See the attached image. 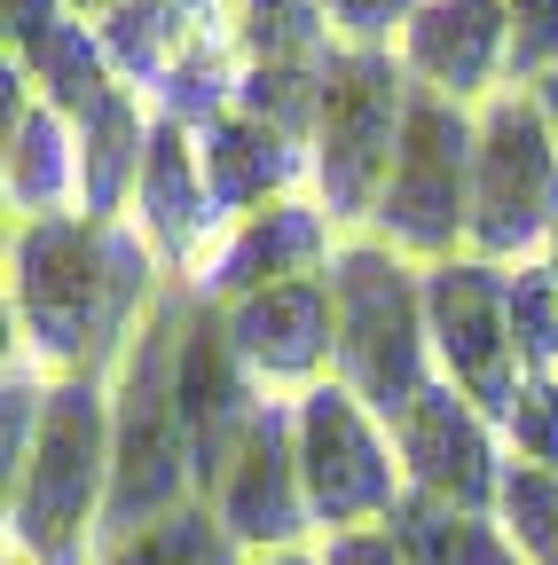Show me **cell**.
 Returning <instances> with one entry per match:
<instances>
[{"mask_svg": "<svg viewBox=\"0 0 558 565\" xmlns=\"http://www.w3.org/2000/svg\"><path fill=\"white\" fill-rule=\"evenodd\" d=\"M166 291L173 275L134 221L48 212L9 228V353L48 377H110Z\"/></svg>", "mask_w": 558, "mask_h": 565, "instance_id": "1", "label": "cell"}, {"mask_svg": "<svg viewBox=\"0 0 558 565\" xmlns=\"http://www.w3.org/2000/svg\"><path fill=\"white\" fill-rule=\"evenodd\" d=\"M181 322H189V282L158 299V315L134 330L126 362L110 370V511H103V550L173 519L197 503V471H189V433H181Z\"/></svg>", "mask_w": 558, "mask_h": 565, "instance_id": "2", "label": "cell"}, {"mask_svg": "<svg viewBox=\"0 0 558 565\" xmlns=\"http://www.w3.org/2000/svg\"><path fill=\"white\" fill-rule=\"evenodd\" d=\"M330 307H338V362L330 377L378 424H401L441 385L433 322H425V267L378 236H346L330 252Z\"/></svg>", "mask_w": 558, "mask_h": 565, "instance_id": "3", "label": "cell"}, {"mask_svg": "<svg viewBox=\"0 0 558 565\" xmlns=\"http://www.w3.org/2000/svg\"><path fill=\"white\" fill-rule=\"evenodd\" d=\"M409 103H417V79L393 47H338L323 63V126L307 158H315V204L330 212L338 236H370Z\"/></svg>", "mask_w": 558, "mask_h": 565, "instance_id": "4", "label": "cell"}, {"mask_svg": "<svg viewBox=\"0 0 558 565\" xmlns=\"http://www.w3.org/2000/svg\"><path fill=\"white\" fill-rule=\"evenodd\" d=\"M472 158H480V110L417 87L370 236L417 267L472 252Z\"/></svg>", "mask_w": 558, "mask_h": 565, "instance_id": "5", "label": "cell"}, {"mask_svg": "<svg viewBox=\"0 0 558 565\" xmlns=\"http://www.w3.org/2000/svg\"><path fill=\"white\" fill-rule=\"evenodd\" d=\"M558 236V134L527 87L480 103V158H472V252L496 267L543 259Z\"/></svg>", "mask_w": 558, "mask_h": 565, "instance_id": "6", "label": "cell"}, {"mask_svg": "<svg viewBox=\"0 0 558 565\" xmlns=\"http://www.w3.org/2000/svg\"><path fill=\"white\" fill-rule=\"evenodd\" d=\"M299 424V471H307V503H315V542L346 534V526H386L409 494L393 424H378L338 377L307 385L292 401Z\"/></svg>", "mask_w": 558, "mask_h": 565, "instance_id": "7", "label": "cell"}, {"mask_svg": "<svg viewBox=\"0 0 558 565\" xmlns=\"http://www.w3.org/2000/svg\"><path fill=\"white\" fill-rule=\"evenodd\" d=\"M425 322H433V362L441 385H456L487 424L504 433V416L527 393V362L512 338V267L456 252L425 267Z\"/></svg>", "mask_w": 558, "mask_h": 565, "instance_id": "8", "label": "cell"}, {"mask_svg": "<svg viewBox=\"0 0 558 565\" xmlns=\"http://www.w3.org/2000/svg\"><path fill=\"white\" fill-rule=\"evenodd\" d=\"M213 519L229 526V542H236L244 557L307 550V542H315V503H307V471H299L292 401H260L236 463H229L221 487H213Z\"/></svg>", "mask_w": 558, "mask_h": 565, "instance_id": "9", "label": "cell"}, {"mask_svg": "<svg viewBox=\"0 0 558 565\" xmlns=\"http://www.w3.org/2000/svg\"><path fill=\"white\" fill-rule=\"evenodd\" d=\"M173 393H181V433H189V471H197V503H213L221 471L236 463L252 416H260V385L252 370L236 362L229 345V322L213 299L189 291V322H181V370H173Z\"/></svg>", "mask_w": 558, "mask_h": 565, "instance_id": "10", "label": "cell"}, {"mask_svg": "<svg viewBox=\"0 0 558 565\" xmlns=\"http://www.w3.org/2000/svg\"><path fill=\"white\" fill-rule=\"evenodd\" d=\"M236 362L252 370V385L267 401H299L307 385L330 377L338 362V307H330V267L299 275V282H275V291H252L236 307H221Z\"/></svg>", "mask_w": 558, "mask_h": 565, "instance_id": "11", "label": "cell"}, {"mask_svg": "<svg viewBox=\"0 0 558 565\" xmlns=\"http://www.w3.org/2000/svg\"><path fill=\"white\" fill-rule=\"evenodd\" d=\"M393 448L409 471V494H433L449 511H487L496 519V487H504V448H496V424H487L456 385H433L401 424H393Z\"/></svg>", "mask_w": 558, "mask_h": 565, "instance_id": "12", "label": "cell"}, {"mask_svg": "<svg viewBox=\"0 0 558 565\" xmlns=\"http://www.w3.org/2000/svg\"><path fill=\"white\" fill-rule=\"evenodd\" d=\"M393 55L425 95L480 110L487 95L512 87V0H425Z\"/></svg>", "mask_w": 558, "mask_h": 565, "instance_id": "13", "label": "cell"}, {"mask_svg": "<svg viewBox=\"0 0 558 565\" xmlns=\"http://www.w3.org/2000/svg\"><path fill=\"white\" fill-rule=\"evenodd\" d=\"M338 244H346V236L330 228V212H323L315 196L267 204V212L236 221V228L213 244V259L189 275V291H197V299H213V307H236V299H252V291H275V282L323 275Z\"/></svg>", "mask_w": 558, "mask_h": 565, "instance_id": "14", "label": "cell"}, {"mask_svg": "<svg viewBox=\"0 0 558 565\" xmlns=\"http://www.w3.org/2000/svg\"><path fill=\"white\" fill-rule=\"evenodd\" d=\"M134 228L150 236V252L166 259L173 282H189L213 244L229 236L213 189H204V158H197V134L181 118H150V150H143V189H134Z\"/></svg>", "mask_w": 558, "mask_h": 565, "instance_id": "15", "label": "cell"}, {"mask_svg": "<svg viewBox=\"0 0 558 565\" xmlns=\"http://www.w3.org/2000/svg\"><path fill=\"white\" fill-rule=\"evenodd\" d=\"M197 158H204V189H213L221 228L252 221V212H267V204L315 196V158L299 150V141H284L275 126L244 118V110H221L213 126H197Z\"/></svg>", "mask_w": 558, "mask_h": 565, "instance_id": "16", "label": "cell"}, {"mask_svg": "<svg viewBox=\"0 0 558 565\" xmlns=\"http://www.w3.org/2000/svg\"><path fill=\"white\" fill-rule=\"evenodd\" d=\"M150 95L110 87L80 118V212L87 221H134V189H143V150H150Z\"/></svg>", "mask_w": 558, "mask_h": 565, "instance_id": "17", "label": "cell"}, {"mask_svg": "<svg viewBox=\"0 0 558 565\" xmlns=\"http://www.w3.org/2000/svg\"><path fill=\"white\" fill-rule=\"evenodd\" d=\"M0 189L17 221H48L80 204V126L55 103H32L17 126H0Z\"/></svg>", "mask_w": 558, "mask_h": 565, "instance_id": "18", "label": "cell"}, {"mask_svg": "<svg viewBox=\"0 0 558 565\" xmlns=\"http://www.w3.org/2000/svg\"><path fill=\"white\" fill-rule=\"evenodd\" d=\"M17 63H24L32 95H40V103H55L72 126H80L110 87H126L118 71H110V55H103V32H95V24H80V17H63V24H55L40 47H24Z\"/></svg>", "mask_w": 558, "mask_h": 565, "instance_id": "19", "label": "cell"}, {"mask_svg": "<svg viewBox=\"0 0 558 565\" xmlns=\"http://www.w3.org/2000/svg\"><path fill=\"white\" fill-rule=\"evenodd\" d=\"M417 565H527L519 542L487 519V511H449L433 494H401V511L386 519Z\"/></svg>", "mask_w": 558, "mask_h": 565, "instance_id": "20", "label": "cell"}, {"mask_svg": "<svg viewBox=\"0 0 558 565\" xmlns=\"http://www.w3.org/2000/svg\"><path fill=\"white\" fill-rule=\"evenodd\" d=\"M236 110L275 126L284 141L315 150V126H323V63H244L236 79Z\"/></svg>", "mask_w": 558, "mask_h": 565, "instance_id": "21", "label": "cell"}, {"mask_svg": "<svg viewBox=\"0 0 558 565\" xmlns=\"http://www.w3.org/2000/svg\"><path fill=\"white\" fill-rule=\"evenodd\" d=\"M236 40L244 63H330V17L323 0H236Z\"/></svg>", "mask_w": 558, "mask_h": 565, "instance_id": "22", "label": "cell"}, {"mask_svg": "<svg viewBox=\"0 0 558 565\" xmlns=\"http://www.w3.org/2000/svg\"><path fill=\"white\" fill-rule=\"evenodd\" d=\"M103 565H244V550L229 542V526L213 519V503H181L173 519L110 542Z\"/></svg>", "mask_w": 558, "mask_h": 565, "instance_id": "23", "label": "cell"}, {"mask_svg": "<svg viewBox=\"0 0 558 565\" xmlns=\"http://www.w3.org/2000/svg\"><path fill=\"white\" fill-rule=\"evenodd\" d=\"M496 526L519 542L527 565H558V471L512 456L504 487H496Z\"/></svg>", "mask_w": 558, "mask_h": 565, "instance_id": "24", "label": "cell"}, {"mask_svg": "<svg viewBox=\"0 0 558 565\" xmlns=\"http://www.w3.org/2000/svg\"><path fill=\"white\" fill-rule=\"evenodd\" d=\"M512 338H519L527 377H558V291H550L543 259L512 267Z\"/></svg>", "mask_w": 558, "mask_h": 565, "instance_id": "25", "label": "cell"}, {"mask_svg": "<svg viewBox=\"0 0 558 565\" xmlns=\"http://www.w3.org/2000/svg\"><path fill=\"white\" fill-rule=\"evenodd\" d=\"M504 440H512V456H519V463L558 471V377H527L519 408L504 416Z\"/></svg>", "mask_w": 558, "mask_h": 565, "instance_id": "26", "label": "cell"}, {"mask_svg": "<svg viewBox=\"0 0 558 565\" xmlns=\"http://www.w3.org/2000/svg\"><path fill=\"white\" fill-rule=\"evenodd\" d=\"M417 9H425V0H323L338 47H401Z\"/></svg>", "mask_w": 558, "mask_h": 565, "instance_id": "27", "label": "cell"}, {"mask_svg": "<svg viewBox=\"0 0 558 565\" xmlns=\"http://www.w3.org/2000/svg\"><path fill=\"white\" fill-rule=\"evenodd\" d=\"M558 71V0H512V87H543Z\"/></svg>", "mask_w": 558, "mask_h": 565, "instance_id": "28", "label": "cell"}, {"mask_svg": "<svg viewBox=\"0 0 558 565\" xmlns=\"http://www.w3.org/2000/svg\"><path fill=\"white\" fill-rule=\"evenodd\" d=\"M315 557H323V565H417L409 542H401L393 526H346V534H323Z\"/></svg>", "mask_w": 558, "mask_h": 565, "instance_id": "29", "label": "cell"}, {"mask_svg": "<svg viewBox=\"0 0 558 565\" xmlns=\"http://www.w3.org/2000/svg\"><path fill=\"white\" fill-rule=\"evenodd\" d=\"M0 24H9V55H24L63 24V0H0Z\"/></svg>", "mask_w": 558, "mask_h": 565, "instance_id": "30", "label": "cell"}, {"mask_svg": "<svg viewBox=\"0 0 558 565\" xmlns=\"http://www.w3.org/2000/svg\"><path fill=\"white\" fill-rule=\"evenodd\" d=\"M126 9V0H63V17H80V24H110Z\"/></svg>", "mask_w": 558, "mask_h": 565, "instance_id": "31", "label": "cell"}, {"mask_svg": "<svg viewBox=\"0 0 558 565\" xmlns=\"http://www.w3.org/2000/svg\"><path fill=\"white\" fill-rule=\"evenodd\" d=\"M244 565H323V557H315V542H307V550H267V557H244Z\"/></svg>", "mask_w": 558, "mask_h": 565, "instance_id": "32", "label": "cell"}, {"mask_svg": "<svg viewBox=\"0 0 558 565\" xmlns=\"http://www.w3.org/2000/svg\"><path fill=\"white\" fill-rule=\"evenodd\" d=\"M527 95L543 103V118H550V134H558V71H550V79H543V87H527Z\"/></svg>", "mask_w": 558, "mask_h": 565, "instance_id": "33", "label": "cell"}, {"mask_svg": "<svg viewBox=\"0 0 558 565\" xmlns=\"http://www.w3.org/2000/svg\"><path fill=\"white\" fill-rule=\"evenodd\" d=\"M543 275H550V291H558V236H550V252H543Z\"/></svg>", "mask_w": 558, "mask_h": 565, "instance_id": "34", "label": "cell"}, {"mask_svg": "<svg viewBox=\"0 0 558 565\" xmlns=\"http://www.w3.org/2000/svg\"><path fill=\"white\" fill-rule=\"evenodd\" d=\"M0 565H32V557H24V550H9V557H0Z\"/></svg>", "mask_w": 558, "mask_h": 565, "instance_id": "35", "label": "cell"}]
</instances>
